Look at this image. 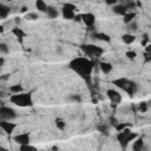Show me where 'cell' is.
<instances>
[{
	"label": "cell",
	"instance_id": "obj_20",
	"mask_svg": "<svg viewBox=\"0 0 151 151\" xmlns=\"http://www.w3.org/2000/svg\"><path fill=\"white\" fill-rule=\"evenodd\" d=\"M49 18H51V19H55V18L58 17V11L56 10L55 7H52V6H49L47 7V11H46Z\"/></svg>",
	"mask_w": 151,
	"mask_h": 151
},
{
	"label": "cell",
	"instance_id": "obj_9",
	"mask_svg": "<svg viewBox=\"0 0 151 151\" xmlns=\"http://www.w3.org/2000/svg\"><path fill=\"white\" fill-rule=\"evenodd\" d=\"M14 142H17L19 145H25V144H30L31 142V137H30V134H19L14 136Z\"/></svg>",
	"mask_w": 151,
	"mask_h": 151
},
{
	"label": "cell",
	"instance_id": "obj_30",
	"mask_svg": "<svg viewBox=\"0 0 151 151\" xmlns=\"http://www.w3.org/2000/svg\"><path fill=\"white\" fill-rule=\"evenodd\" d=\"M125 6H126L128 10H134V8L136 7V4H135V1H132V0H130V1H129L128 4H125Z\"/></svg>",
	"mask_w": 151,
	"mask_h": 151
},
{
	"label": "cell",
	"instance_id": "obj_4",
	"mask_svg": "<svg viewBox=\"0 0 151 151\" xmlns=\"http://www.w3.org/2000/svg\"><path fill=\"white\" fill-rule=\"evenodd\" d=\"M136 137H137V134H134V132H130V134L125 135V134H123V132L120 131V132H118V135H117V139L119 142V144L122 145V148H126L130 142L134 140Z\"/></svg>",
	"mask_w": 151,
	"mask_h": 151
},
{
	"label": "cell",
	"instance_id": "obj_29",
	"mask_svg": "<svg viewBox=\"0 0 151 151\" xmlns=\"http://www.w3.org/2000/svg\"><path fill=\"white\" fill-rule=\"evenodd\" d=\"M126 126H128V125H126L125 123H118V124H117V125L114 126V128H116V130H117L118 132H120V131H123L124 129H125Z\"/></svg>",
	"mask_w": 151,
	"mask_h": 151
},
{
	"label": "cell",
	"instance_id": "obj_43",
	"mask_svg": "<svg viewBox=\"0 0 151 151\" xmlns=\"http://www.w3.org/2000/svg\"><path fill=\"white\" fill-rule=\"evenodd\" d=\"M14 21H15V24H19V23H20V19H19V18H15Z\"/></svg>",
	"mask_w": 151,
	"mask_h": 151
},
{
	"label": "cell",
	"instance_id": "obj_40",
	"mask_svg": "<svg viewBox=\"0 0 151 151\" xmlns=\"http://www.w3.org/2000/svg\"><path fill=\"white\" fill-rule=\"evenodd\" d=\"M145 52H151V44H150V45H146V47H145Z\"/></svg>",
	"mask_w": 151,
	"mask_h": 151
},
{
	"label": "cell",
	"instance_id": "obj_24",
	"mask_svg": "<svg viewBox=\"0 0 151 151\" xmlns=\"http://www.w3.org/2000/svg\"><path fill=\"white\" fill-rule=\"evenodd\" d=\"M56 126L59 130H64L65 126H66V123H65L64 119H61V118H56Z\"/></svg>",
	"mask_w": 151,
	"mask_h": 151
},
{
	"label": "cell",
	"instance_id": "obj_42",
	"mask_svg": "<svg viewBox=\"0 0 151 151\" xmlns=\"http://www.w3.org/2000/svg\"><path fill=\"white\" fill-rule=\"evenodd\" d=\"M21 12H23V13H26V12H27V7H25V6L21 7Z\"/></svg>",
	"mask_w": 151,
	"mask_h": 151
},
{
	"label": "cell",
	"instance_id": "obj_3",
	"mask_svg": "<svg viewBox=\"0 0 151 151\" xmlns=\"http://www.w3.org/2000/svg\"><path fill=\"white\" fill-rule=\"evenodd\" d=\"M82 50L83 52H85V55L93 57V58H98L103 55V49L97 46V45H91V44H85V45H82Z\"/></svg>",
	"mask_w": 151,
	"mask_h": 151
},
{
	"label": "cell",
	"instance_id": "obj_34",
	"mask_svg": "<svg viewBox=\"0 0 151 151\" xmlns=\"http://www.w3.org/2000/svg\"><path fill=\"white\" fill-rule=\"evenodd\" d=\"M0 51H1L3 53H7V52H8L7 45H6L5 43H1V44H0Z\"/></svg>",
	"mask_w": 151,
	"mask_h": 151
},
{
	"label": "cell",
	"instance_id": "obj_2",
	"mask_svg": "<svg viewBox=\"0 0 151 151\" xmlns=\"http://www.w3.org/2000/svg\"><path fill=\"white\" fill-rule=\"evenodd\" d=\"M10 102L15 104L17 106H20V108H26V106H32L33 105V100H32V94L25 93V92H20V93H13L10 97Z\"/></svg>",
	"mask_w": 151,
	"mask_h": 151
},
{
	"label": "cell",
	"instance_id": "obj_15",
	"mask_svg": "<svg viewBox=\"0 0 151 151\" xmlns=\"http://www.w3.org/2000/svg\"><path fill=\"white\" fill-rule=\"evenodd\" d=\"M35 7L39 12H46L47 11V5L44 0H35Z\"/></svg>",
	"mask_w": 151,
	"mask_h": 151
},
{
	"label": "cell",
	"instance_id": "obj_8",
	"mask_svg": "<svg viewBox=\"0 0 151 151\" xmlns=\"http://www.w3.org/2000/svg\"><path fill=\"white\" fill-rule=\"evenodd\" d=\"M82 21L87 27H93V25L96 23V17L92 13H84V14H82Z\"/></svg>",
	"mask_w": 151,
	"mask_h": 151
},
{
	"label": "cell",
	"instance_id": "obj_28",
	"mask_svg": "<svg viewBox=\"0 0 151 151\" xmlns=\"http://www.w3.org/2000/svg\"><path fill=\"white\" fill-rule=\"evenodd\" d=\"M138 110H139L142 113L146 112V111H148V104H146L145 102H142V103H139V105H138Z\"/></svg>",
	"mask_w": 151,
	"mask_h": 151
},
{
	"label": "cell",
	"instance_id": "obj_17",
	"mask_svg": "<svg viewBox=\"0 0 151 151\" xmlns=\"http://www.w3.org/2000/svg\"><path fill=\"white\" fill-rule=\"evenodd\" d=\"M11 10H10V7H7L5 5H0V18L1 19H6L7 15L10 14Z\"/></svg>",
	"mask_w": 151,
	"mask_h": 151
},
{
	"label": "cell",
	"instance_id": "obj_10",
	"mask_svg": "<svg viewBox=\"0 0 151 151\" xmlns=\"http://www.w3.org/2000/svg\"><path fill=\"white\" fill-rule=\"evenodd\" d=\"M129 83H130V80L128 78H118V79H114V80L112 82V84L114 86H117L118 88H122L123 91H126Z\"/></svg>",
	"mask_w": 151,
	"mask_h": 151
},
{
	"label": "cell",
	"instance_id": "obj_45",
	"mask_svg": "<svg viewBox=\"0 0 151 151\" xmlns=\"http://www.w3.org/2000/svg\"><path fill=\"white\" fill-rule=\"evenodd\" d=\"M6 1H13V0H6Z\"/></svg>",
	"mask_w": 151,
	"mask_h": 151
},
{
	"label": "cell",
	"instance_id": "obj_16",
	"mask_svg": "<svg viewBox=\"0 0 151 151\" xmlns=\"http://www.w3.org/2000/svg\"><path fill=\"white\" fill-rule=\"evenodd\" d=\"M100 70L102 72L105 73V75H109L111 71H112V65L110 63H106V61H103V63H100Z\"/></svg>",
	"mask_w": 151,
	"mask_h": 151
},
{
	"label": "cell",
	"instance_id": "obj_23",
	"mask_svg": "<svg viewBox=\"0 0 151 151\" xmlns=\"http://www.w3.org/2000/svg\"><path fill=\"white\" fill-rule=\"evenodd\" d=\"M23 91H24V88H23V86L19 85V84H15V85L10 86V92H11V93H20V92H23Z\"/></svg>",
	"mask_w": 151,
	"mask_h": 151
},
{
	"label": "cell",
	"instance_id": "obj_25",
	"mask_svg": "<svg viewBox=\"0 0 151 151\" xmlns=\"http://www.w3.org/2000/svg\"><path fill=\"white\" fill-rule=\"evenodd\" d=\"M21 151H35L37 150V148L35 146H32V145H30V144H25V145H20V148H19Z\"/></svg>",
	"mask_w": 151,
	"mask_h": 151
},
{
	"label": "cell",
	"instance_id": "obj_13",
	"mask_svg": "<svg viewBox=\"0 0 151 151\" xmlns=\"http://www.w3.org/2000/svg\"><path fill=\"white\" fill-rule=\"evenodd\" d=\"M122 40H123L124 44H126V45H130V44H132V43L136 40V37H135L134 34L126 33V34H123V35H122Z\"/></svg>",
	"mask_w": 151,
	"mask_h": 151
},
{
	"label": "cell",
	"instance_id": "obj_36",
	"mask_svg": "<svg viewBox=\"0 0 151 151\" xmlns=\"http://www.w3.org/2000/svg\"><path fill=\"white\" fill-rule=\"evenodd\" d=\"M109 120H110V123H111V125H112V126H116L117 124L119 123V122H118L116 118H114V117H110V118H109Z\"/></svg>",
	"mask_w": 151,
	"mask_h": 151
},
{
	"label": "cell",
	"instance_id": "obj_19",
	"mask_svg": "<svg viewBox=\"0 0 151 151\" xmlns=\"http://www.w3.org/2000/svg\"><path fill=\"white\" fill-rule=\"evenodd\" d=\"M12 33L15 35L18 39H23V38H25V35H26V33H25L21 29H19V27H14V29L12 30Z\"/></svg>",
	"mask_w": 151,
	"mask_h": 151
},
{
	"label": "cell",
	"instance_id": "obj_14",
	"mask_svg": "<svg viewBox=\"0 0 151 151\" xmlns=\"http://www.w3.org/2000/svg\"><path fill=\"white\" fill-rule=\"evenodd\" d=\"M137 88H138L137 84H136L135 82H131V80H130V83H129V85H128V88H126V91H125V92H128V94L132 97V96H134V94L136 93Z\"/></svg>",
	"mask_w": 151,
	"mask_h": 151
},
{
	"label": "cell",
	"instance_id": "obj_41",
	"mask_svg": "<svg viewBox=\"0 0 151 151\" xmlns=\"http://www.w3.org/2000/svg\"><path fill=\"white\" fill-rule=\"evenodd\" d=\"M4 63H5V59L1 57V58H0V66H3V65H4Z\"/></svg>",
	"mask_w": 151,
	"mask_h": 151
},
{
	"label": "cell",
	"instance_id": "obj_44",
	"mask_svg": "<svg viewBox=\"0 0 151 151\" xmlns=\"http://www.w3.org/2000/svg\"><path fill=\"white\" fill-rule=\"evenodd\" d=\"M138 7H142V4H140V1H137V4H136Z\"/></svg>",
	"mask_w": 151,
	"mask_h": 151
},
{
	"label": "cell",
	"instance_id": "obj_39",
	"mask_svg": "<svg viewBox=\"0 0 151 151\" xmlns=\"http://www.w3.org/2000/svg\"><path fill=\"white\" fill-rule=\"evenodd\" d=\"M73 20H76V21H80V20H82V14H78V15H76Z\"/></svg>",
	"mask_w": 151,
	"mask_h": 151
},
{
	"label": "cell",
	"instance_id": "obj_22",
	"mask_svg": "<svg viewBox=\"0 0 151 151\" xmlns=\"http://www.w3.org/2000/svg\"><path fill=\"white\" fill-rule=\"evenodd\" d=\"M143 144H144L143 138L139 137V138L135 142V143H134V145H132V149H134L135 151H139V150H142V148H143Z\"/></svg>",
	"mask_w": 151,
	"mask_h": 151
},
{
	"label": "cell",
	"instance_id": "obj_31",
	"mask_svg": "<svg viewBox=\"0 0 151 151\" xmlns=\"http://www.w3.org/2000/svg\"><path fill=\"white\" fill-rule=\"evenodd\" d=\"M26 18L30 20H37L38 19V14H35V13H29L27 15H26Z\"/></svg>",
	"mask_w": 151,
	"mask_h": 151
},
{
	"label": "cell",
	"instance_id": "obj_27",
	"mask_svg": "<svg viewBox=\"0 0 151 151\" xmlns=\"http://www.w3.org/2000/svg\"><path fill=\"white\" fill-rule=\"evenodd\" d=\"M63 8H65V10H69V11H77V6L76 5H73V4H70V3H66V4H64V6H63Z\"/></svg>",
	"mask_w": 151,
	"mask_h": 151
},
{
	"label": "cell",
	"instance_id": "obj_37",
	"mask_svg": "<svg viewBox=\"0 0 151 151\" xmlns=\"http://www.w3.org/2000/svg\"><path fill=\"white\" fill-rule=\"evenodd\" d=\"M104 1L108 4V5H110V6H114L116 5V3L118 1V0H104Z\"/></svg>",
	"mask_w": 151,
	"mask_h": 151
},
{
	"label": "cell",
	"instance_id": "obj_33",
	"mask_svg": "<svg viewBox=\"0 0 151 151\" xmlns=\"http://www.w3.org/2000/svg\"><path fill=\"white\" fill-rule=\"evenodd\" d=\"M70 99L71 100H73V102H82V97L80 96H79V94H73V96H71L70 97Z\"/></svg>",
	"mask_w": 151,
	"mask_h": 151
},
{
	"label": "cell",
	"instance_id": "obj_5",
	"mask_svg": "<svg viewBox=\"0 0 151 151\" xmlns=\"http://www.w3.org/2000/svg\"><path fill=\"white\" fill-rule=\"evenodd\" d=\"M0 117H1V119H5V120H12L17 117V113L12 108L1 105L0 106Z\"/></svg>",
	"mask_w": 151,
	"mask_h": 151
},
{
	"label": "cell",
	"instance_id": "obj_35",
	"mask_svg": "<svg viewBox=\"0 0 151 151\" xmlns=\"http://www.w3.org/2000/svg\"><path fill=\"white\" fill-rule=\"evenodd\" d=\"M144 60H145V63H150L151 61V52H145L144 53Z\"/></svg>",
	"mask_w": 151,
	"mask_h": 151
},
{
	"label": "cell",
	"instance_id": "obj_1",
	"mask_svg": "<svg viewBox=\"0 0 151 151\" xmlns=\"http://www.w3.org/2000/svg\"><path fill=\"white\" fill-rule=\"evenodd\" d=\"M69 67L85 79L91 76L92 71H93V63L87 58L78 57L70 61Z\"/></svg>",
	"mask_w": 151,
	"mask_h": 151
},
{
	"label": "cell",
	"instance_id": "obj_11",
	"mask_svg": "<svg viewBox=\"0 0 151 151\" xmlns=\"http://www.w3.org/2000/svg\"><path fill=\"white\" fill-rule=\"evenodd\" d=\"M92 37L97 40H100V41H105V43H110L111 40V37L109 34L106 33H103V32H96V33H92Z\"/></svg>",
	"mask_w": 151,
	"mask_h": 151
},
{
	"label": "cell",
	"instance_id": "obj_38",
	"mask_svg": "<svg viewBox=\"0 0 151 151\" xmlns=\"http://www.w3.org/2000/svg\"><path fill=\"white\" fill-rule=\"evenodd\" d=\"M98 129H99V131H102V132H108V128H106V126H103V125H102V126H99Z\"/></svg>",
	"mask_w": 151,
	"mask_h": 151
},
{
	"label": "cell",
	"instance_id": "obj_6",
	"mask_svg": "<svg viewBox=\"0 0 151 151\" xmlns=\"http://www.w3.org/2000/svg\"><path fill=\"white\" fill-rule=\"evenodd\" d=\"M106 96L112 103V105H118L122 102V94L118 91L113 90V88H110V90L106 91Z\"/></svg>",
	"mask_w": 151,
	"mask_h": 151
},
{
	"label": "cell",
	"instance_id": "obj_32",
	"mask_svg": "<svg viewBox=\"0 0 151 151\" xmlns=\"http://www.w3.org/2000/svg\"><path fill=\"white\" fill-rule=\"evenodd\" d=\"M129 29H130L131 31H137V29H138L137 23H136V21H132V23H130V24H129Z\"/></svg>",
	"mask_w": 151,
	"mask_h": 151
},
{
	"label": "cell",
	"instance_id": "obj_21",
	"mask_svg": "<svg viewBox=\"0 0 151 151\" xmlns=\"http://www.w3.org/2000/svg\"><path fill=\"white\" fill-rule=\"evenodd\" d=\"M61 12H63V17L65 18V19H67V20L75 19V17H76V14H75L73 11H69V10H65V8H63V10H61Z\"/></svg>",
	"mask_w": 151,
	"mask_h": 151
},
{
	"label": "cell",
	"instance_id": "obj_12",
	"mask_svg": "<svg viewBox=\"0 0 151 151\" xmlns=\"http://www.w3.org/2000/svg\"><path fill=\"white\" fill-rule=\"evenodd\" d=\"M112 11L118 15H125L128 13V8H126L125 5H114Z\"/></svg>",
	"mask_w": 151,
	"mask_h": 151
},
{
	"label": "cell",
	"instance_id": "obj_7",
	"mask_svg": "<svg viewBox=\"0 0 151 151\" xmlns=\"http://www.w3.org/2000/svg\"><path fill=\"white\" fill-rule=\"evenodd\" d=\"M0 128H1L6 134L11 135L12 132L14 131V129L17 128V124L14 123H10V120H5V119H1V122H0Z\"/></svg>",
	"mask_w": 151,
	"mask_h": 151
},
{
	"label": "cell",
	"instance_id": "obj_26",
	"mask_svg": "<svg viewBox=\"0 0 151 151\" xmlns=\"http://www.w3.org/2000/svg\"><path fill=\"white\" fill-rule=\"evenodd\" d=\"M125 57H126L128 59H130V60H134V59L137 57V53H136L135 51H126V52H125Z\"/></svg>",
	"mask_w": 151,
	"mask_h": 151
},
{
	"label": "cell",
	"instance_id": "obj_18",
	"mask_svg": "<svg viewBox=\"0 0 151 151\" xmlns=\"http://www.w3.org/2000/svg\"><path fill=\"white\" fill-rule=\"evenodd\" d=\"M136 18V13L135 12H128L125 15H123V20H124V23L125 24H130V23H132L134 21V19Z\"/></svg>",
	"mask_w": 151,
	"mask_h": 151
}]
</instances>
